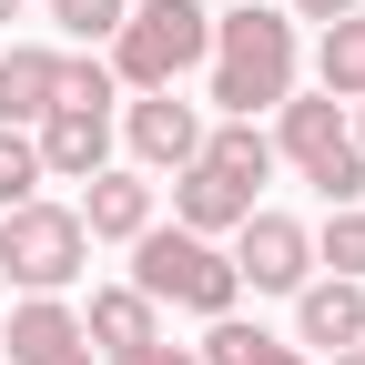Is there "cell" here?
Here are the masks:
<instances>
[{
    "label": "cell",
    "instance_id": "6da1fadb",
    "mask_svg": "<svg viewBox=\"0 0 365 365\" xmlns=\"http://www.w3.org/2000/svg\"><path fill=\"white\" fill-rule=\"evenodd\" d=\"M284 91H304V41H294V11L284 0H234L213 21V51H203V102L213 122H254L274 112Z\"/></svg>",
    "mask_w": 365,
    "mask_h": 365
},
{
    "label": "cell",
    "instance_id": "7a4b0ae2",
    "mask_svg": "<svg viewBox=\"0 0 365 365\" xmlns=\"http://www.w3.org/2000/svg\"><path fill=\"white\" fill-rule=\"evenodd\" d=\"M132 254V274L122 284H143L153 304H173V314H234L244 304V274H234V254H223L213 234H182V223H143V234L122 244Z\"/></svg>",
    "mask_w": 365,
    "mask_h": 365
},
{
    "label": "cell",
    "instance_id": "3957f363",
    "mask_svg": "<svg viewBox=\"0 0 365 365\" xmlns=\"http://www.w3.org/2000/svg\"><path fill=\"white\" fill-rule=\"evenodd\" d=\"M203 51H213V11L203 0H132L122 31L102 41L122 91H182V71H203Z\"/></svg>",
    "mask_w": 365,
    "mask_h": 365
},
{
    "label": "cell",
    "instance_id": "277c9868",
    "mask_svg": "<svg viewBox=\"0 0 365 365\" xmlns=\"http://www.w3.org/2000/svg\"><path fill=\"white\" fill-rule=\"evenodd\" d=\"M274 163H294L304 182H314V203H365V153H355V132H345V102L335 91H284L274 102Z\"/></svg>",
    "mask_w": 365,
    "mask_h": 365
},
{
    "label": "cell",
    "instance_id": "5b68a950",
    "mask_svg": "<svg viewBox=\"0 0 365 365\" xmlns=\"http://www.w3.org/2000/svg\"><path fill=\"white\" fill-rule=\"evenodd\" d=\"M81 264H91V234H81V213L51 203V193H31L0 213V274H11L21 294H71L81 284Z\"/></svg>",
    "mask_w": 365,
    "mask_h": 365
},
{
    "label": "cell",
    "instance_id": "8992f818",
    "mask_svg": "<svg viewBox=\"0 0 365 365\" xmlns=\"http://www.w3.org/2000/svg\"><path fill=\"white\" fill-rule=\"evenodd\" d=\"M223 254H234V274H244L254 294H294L304 274H314V223H294V213L254 203L234 234H223Z\"/></svg>",
    "mask_w": 365,
    "mask_h": 365
},
{
    "label": "cell",
    "instance_id": "52a82bcc",
    "mask_svg": "<svg viewBox=\"0 0 365 365\" xmlns=\"http://www.w3.org/2000/svg\"><path fill=\"white\" fill-rule=\"evenodd\" d=\"M122 143H132V173H182L203 153V102H182V91H132L122 102Z\"/></svg>",
    "mask_w": 365,
    "mask_h": 365
},
{
    "label": "cell",
    "instance_id": "ba28073f",
    "mask_svg": "<svg viewBox=\"0 0 365 365\" xmlns=\"http://www.w3.org/2000/svg\"><path fill=\"white\" fill-rule=\"evenodd\" d=\"M153 193H163L153 173H132V163H102V173L81 182V203H71V213H81V234H91V244H132L143 223H163V213H153Z\"/></svg>",
    "mask_w": 365,
    "mask_h": 365
},
{
    "label": "cell",
    "instance_id": "9c48e42d",
    "mask_svg": "<svg viewBox=\"0 0 365 365\" xmlns=\"http://www.w3.org/2000/svg\"><path fill=\"white\" fill-rule=\"evenodd\" d=\"M31 143H41V173L51 182H91L112 163V112H81V102H51L31 122Z\"/></svg>",
    "mask_w": 365,
    "mask_h": 365
},
{
    "label": "cell",
    "instance_id": "30bf717a",
    "mask_svg": "<svg viewBox=\"0 0 365 365\" xmlns=\"http://www.w3.org/2000/svg\"><path fill=\"white\" fill-rule=\"evenodd\" d=\"M71 314H81V345H91V355H102V365L163 335V304H153L143 284H91V304H71Z\"/></svg>",
    "mask_w": 365,
    "mask_h": 365
},
{
    "label": "cell",
    "instance_id": "8fae6325",
    "mask_svg": "<svg viewBox=\"0 0 365 365\" xmlns=\"http://www.w3.org/2000/svg\"><path fill=\"white\" fill-rule=\"evenodd\" d=\"M294 345H325V355L365 345V284H345V274H304V284H294Z\"/></svg>",
    "mask_w": 365,
    "mask_h": 365
},
{
    "label": "cell",
    "instance_id": "7c38bea8",
    "mask_svg": "<svg viewBox=\"0 0 365 365\" xmlns=\"http://www.w3.org/2000/svg\"><path fill=\"white\" fill-rule=\"evenodd\" d=\"M254 203H264V193H244V182H234V173H213L203 153L173 173V223H182V234H213V244H223V234H234Z\"/></svg>",
    "mask_w": 365,
    "mask_h": 365
},
{
    "label": "cell",
    "instance_id": "4fadbf2b",
    "mask_svg": "<svg viewBox=\"0 0 365 365\" xmlns=\"http://www.w3.org/2000/svg\"><path fill=\"white\" fill-rule=\"evenodd\" d=\"M61 102V51H41V41H11V51H0V122H41Z\"/></svg>",
    "mask_w": 365,
    "mask_h": 365
},
{
    "label": "cell",
    "instance_id": "5bb4252c",
    "mask_svg": "<svg viewBox=\"0 0 365 365\" xmlns=\"http://www.w3.org/2000/svg\"><path fill=\"white\" fill-rule=\"evenodd\" d=\"M193 355H203V365H314L294 335H264V325H244V314H213Z\"/></svg>",
    "mask_w": 365,
    "mask_h": 365
},
{
    "label": "cell",
    "instance_id": "9a60e30c",
    "mask_svg": "<svg viewBox=\"0 0 365 365\" xmlns=\"http://www.w3.org/2000/svg\"><path fill=\"white\" fill-rule=\"evenodd\" d=\"M314 91H335V102H365V11L325 21L314 31Z\"/></svg>",
    "mask_w": 365,
    "mask_h": 365
},
{
    "label": "cell",
    "instance_id": "2e32d148",
    "mask_svg": "<svg viewBox=\"0 0 365 365\" xmlns=\"http://www.w3.org/2000/svg\"><path fill=\"white\" fill-rule=\"evenodd\" d=\"M203 163L234 173L244 193H264V182H274V143H264V122H203Z\"/></svg>",
    "mask_w": 365,
    "mask_h": 365
},
{
    "label": "cell",
    "instance_id": "e0dca14e",
    "mask_svg": "<svg viewBox=\"0 0 365 365\" xmlns=\"http://www.w3.org/2000/svg\"><path fill=\"white\" fill-rule=\"evenodd\" d=\"M314 264L345 274V284H365V203H335L325 223H314Z\"/></svg>",
    "mask_w": 365,
    "mask_h": 365
},
{
    "label": "cell",
    "instance_id": "ac0fdd59",
    "mask_svg": "<svg viewBox=\"0 0 365 365\" xmlns=\"http://www.w3.org/2000/svg\"><path fill=\"white\" fill-rule=\"evenodd\" d=\"M41 182H51V173H41V143H31L21 122H0V213H11V203H31Z\"/></svg>",
    "mask_w": 365,
    "mask_h": 365
},
{
    "label": "cell",
    "instance_id": "d6986e66",
    "mask_svg": "<svg viewBox=\"0 0 365 365\" xmlns=\"http://www.w3.org/2000/svg\"><path fill=\"white\" fill-rule=\"evenodd\" d=\"M122 11L132 0H51V31L71 41V51H102V41L122 31Z\"/></svg>",
    "mask_w": 365,
    "mask_h": 365
},
{
    "label": "cell",
    "instance_id": "ffe728a7",
    "mask_svg": "<svg viewBox=\"0 0 365 365\" xmlns=\"http://www.w3.org/2000/svg\"><path fill=\"white\" fill-rule=\"evenodd\" d=\"M61 102H81V112H122L112 61H102V51H61Z\"/></svg>",
    "mask_w": 365,
    "mask_h": 365
},
{
    "label": "cell",
    "instance_id": "44dd1931",
    "mask_svg": "<svg viewBox=\"0 0 365 365\" xmlns=\"http://www.w3.org/2000/svg\"><path fill=\"white\" fill-rule=\"evenodd\" d=\"M112 365H203V355L173 345V335H153V345H132V355H112Z\"/></svg>",
    "mask_w": 365,
    "mask_h": 365
},
{
    "label": "cell",
    "instance_id": "7402d4cb",
    "mask_svg": "<svg viewBox=\"0 0 365 365\" xmlns=\"http://www.w3.org/2000/svg\"><path fill=\"white\" fill-rule=\"evenodd\" d=\"M284 11H294V21H314V31H325V21H345V11H365V0H284Z\"/></svg>",
    "mask_w": 365,
    "mask_h": 365
},
{
    "label": "cell",
    "instance_id": "603a6c76",
    "mask_svg": "<svg viewBox=\"0 0 365 365\" xmlns=\"http://www.w3.org/2000/svg\"><path fill=\"white\" fill-rule=\"evenodd\" d=\"M345 132H355V153H365V102H355V112H345Z\"/></svg>",
    "mask_w": 365,
    "mask_h": 365
},
{
    "label": "cell",
    "instance_id": "cb8c5ba5",
    "mask_svg": "<svg viewBox=\"0 0 365 365\" xmlns=\"http://www.w3.org/2000/svg\"><path fill=\"white\" fill-rule=\"evenodd\" d=\"M325 365H365V345H345V355H325Z\"/></svg>",
    "mask_w": 365,
    "mask_h": 365
},
{
    "label": "cell",
    "instance_id": "d4e9b609",
    "mask_svg": "<svg viewBox=\"0 0 365 365\" xmlns=\"http://www.w3.org/2000/svg\"><path fill=\"white\" fill-rule=\"evenodd\" d=\"M11 21H21V0H0V31H11Z\"/></svg>",
    "mask_w": 365,
    "mask_h": 365
}]
</instances>
